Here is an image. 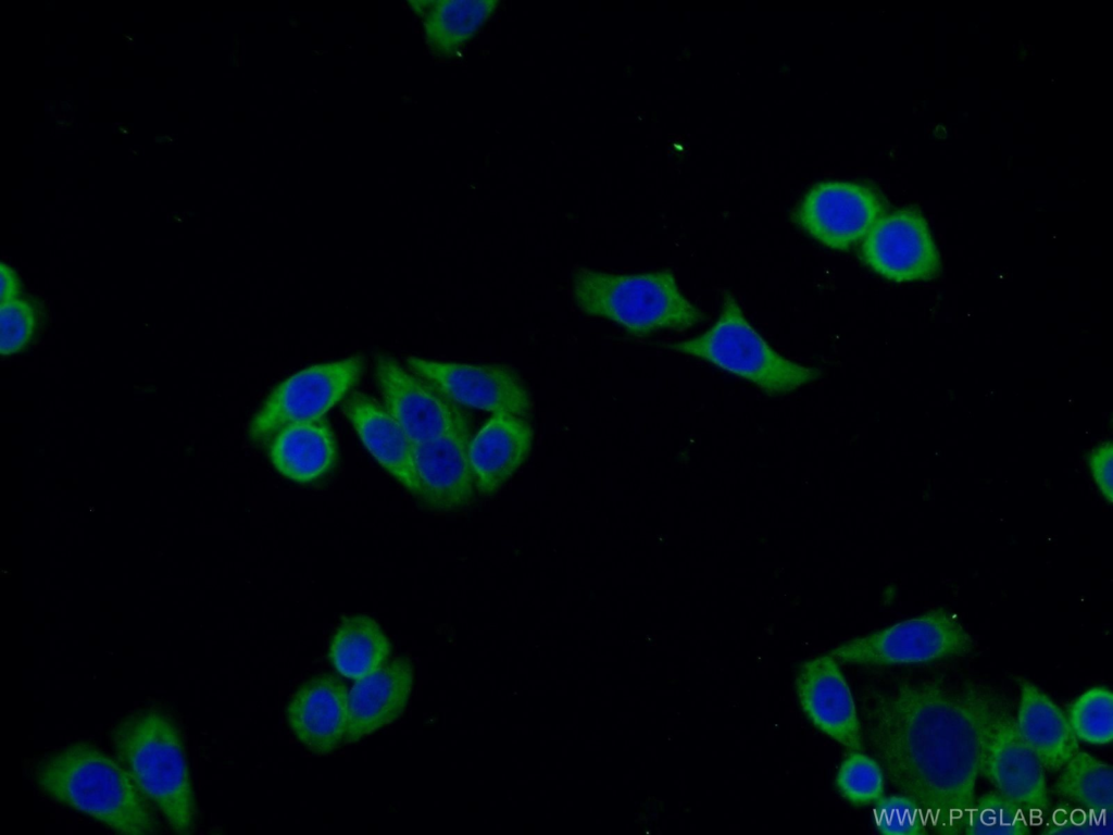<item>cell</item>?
<instances>
[{
    "instance_id": "cell-1",
    "label": "cell",
    "mask_w": 1113,
    "mask_h": 835,
    "mask_svg": "<svg viewBox=\"0 0 1113 835\" xmlns=\"http://www.w3.org/2000/svg\"><path fill=\"white\" fill-rule=\"evenodd\" d=\"M1001 703L986 687L925 678L898 683L872 707L875 753L937 833H964Z\"/></svg>"
},
{
    "instance_id": "cell-2",
    "label": "cell",
    "mask_w": 1113,
    "mask_h": 835,
    "mask_svg": "<svg viewBox=\"0 0 1113 835\" xmlns=\"http://www.w3.org/2000/svg\"><path fill=\"white\" fill-rule=\"evenodd\" d=\"M38 789L116 833L160 832L157 809L122 764L97 746L76 741L45 755L34 767Z\"/></svg>"
},
{
    "instance_id": "cell-3",
    "label": "cell",
    "mask_w": 1113,
    "mask_h": 835,
    "mask_svg": "<svg viewBox=\"0 0 1113 835\" xmlns=\"http://www.w3.org/2000/svg\"><path fill=\"white\" fill-rule=\"evenodd\" d=\"M116 760L134 777L177 834L196 827V801L184 738L174 716L160 706L127 713L110 732Z\"/></svg>"
},
{
    "instance_id": "cell-4",
    "label": "cell",
    "mask_w": 1113,
    "mask_h": 835,
    "mask_svg": "<svg viewBox=\"0 0 1113 835\" xmlns=\"http://www.w3.org/2000/svg\"><path fill=\"white\" fill-rule=\"evenodd\" d=\"M572 295L583 313L606 319L635 336L680 332L705 319L668 270L614 274L578 267L572 274Z\"/></svg>"
},
{
    "instance_id": "cell-5",
    "label": "cell",
    "mask_w": 1113,
    "mask_h": 835,
    "mask_svg": "<svg viewBox=\"0 0 1113 835\" xmlns=\"http://www.w3.org/2000/svg\"><path fill=\"white\" fill-rule=\"evenodd\" d=\"M668 348L704 359L774 395L791 391L820 376L817 369L798 364L773 350L749 324L729 292L723 296L722 311L714 325Z\"/></svg>"
},
{
    "instance_id": "cell-6",
    "label": "cell",
    "mask_w": 1113,
    "mask_h": 835,
    "mask_svg": "<svg viewBox=\"0 0 1113 835\" xmlns=\"http://www.w3.org/2000/svg\"><path fill=\"white\" fill-rule=\"evenodd\" d=\"M971 634L949 611L939 608L851 639L830 655L855 664H912L964 656L973 650Z\"/></svg>"
},
{
    "instance_id": "cell-7",
    "label": "cell",
    "mask_w": 1113,
    "mask_h": 835,
    "mask_svg": "<svg viewBox=\"0 0 1113 835\" xmlns=\"http://www.w3.org/2000/svg\"><path fill=\"white\" fill-rule=\"evenodd\" d=\"M365 367L363 354L315 364L276 386L253 416L249 436L267 441L287 425L322 419L354 386Z\"/></svg>"
},
{
    "instance_id": "cell-8",
    "label": "cell",
    "mask_w": 1113,
    "mask_h": 835,
    "mask_svg": "<svg viewBox=\"0 0 1113 835\" xmlns=\"http://www.w3.org/2000/svg\"><path fill=\"white\" fill-rule=\"evenodd\" d=\"M374 374L385 408L413 444L470 427V418L460 404L391 356H375Z\"/></svg>"
},
{
    "instance_id": "cell-9",
    "label": "cell",
    "mask_w": 1113,
    "mask_h": 835,
    "mask_svg": "<svg viewBox=\"0 0 1113 835\" xmlns=\"http://www.w3.org/2000/svg\"><path fill=\"white\" fill-rule=\"evenodd\" d=\"M885 208L883 197L870 185L826 180L808 191L793 221L823 245L847 250L868 234Z\"/></svg>"
},
{
    "instance_id": "cell-10",
    "label": "cell",
    "mask_w": 1113,
    "mask_h": 835,
    "mask_svg": "<svg viewBox=\"0 0 1113 835\" xmlns=\"http://www.w3.org/2000/svg\"><path fill=\"white\" fill-rule=\"evenodd\" d=\"M866 265L893 282L927 281L941 271V260L928 223L916 208L881 216L861 247Z\"/></svg>"
},
{
    "instance_id": "cell-11",
    "label": "cell",
    "mask_w": 1113,
    "mask_h": 835,
    "mask_svg": "<svg viewBox=\"0 0 1113 835\" xmlns=\"http://www.w3.org/2000/svg\"><path fill=\"white\" fill-rule=\"evenodd\" d=\"M409 369L460 406L528 418L532 398L518 376L502 365L407 359Z\"/></svg>"
},
{
    "instance_id": "cell-12",
    "label": "cell",
    "mask_w": 1113,
    "mask_h": 835,
    "mask_svg": "<svg viewBox=\"0 0 1113 835\" xmlns=\"http://www.w3.org/2000/svg\"><path fill=\"white\" fill-rule=\"evenodd\" d=\"M1043 765L1024 741L1015 719L1001 703L986 753L983 774L997 792L1035 812L1048 806Z\"/></svg>"
},
{
    "instance_id": "cell-13",
    "label": "cell",
    "mask_w": 1113,
    "mask_h": 835,
    "mask_svg": "<svg viewBox=\"0 0 1113 835\" xmlns=\"http://www.w3.org/2000/svg\"><path fill=\"white\" fill-rule=\"evenodd\" d=\"M795 685L802 710L818 730L851 751L861 749L855 703L830 653L804 661L798 670Z\"/></svg>"
},
{
    "instance_id": "cell-14",
    "label": "cell",
    "mask_w": 1113,
    "mask_h": 835,
    "mask_svg": "<svg viewBox=\"0 0 1113 835\" xmlns=\"http://www.w3.org/2000/svg\"><path fill=\"white\" fill-rule=\"evenodd\" d=\"M470 427L413 444L420 482V500L429 509L453 511L466 506L475 494L468 459Z\"/></svg>"
},
{
    "instance_id": "cell-15",
    "label": "cell",
    "mask_w": 1113,
    "mask_h": 835,
    "mask_svg": "<svg viewBox=\"0 0 1113 835\" xmlns=\"http://www.w3.org/2000/svg\"><path fill=\"white\" fill-rule=\"evenodd\" d=\"M287 724L295 737L317 756L341 747L348 721V689L330 673L303 682L286 708Z\"/></svg>"
},
{
    "instance_id": "cell-16",
    "label": "cell",
    "mask_w": 1113,
    "mask_h": 835,
    "mask_svg": "<svg viewBox=\"0 0 1113 835\" xmlns=\"http://www.w3.org/2000/svg\"><path fill=\"white\" fill-rule=\"evenodd\" d=\"M413 686L414 665L407 658L387 661L357 680L348 694L343 743L359 741L397 721L408 707Z\"/></svg>"
},
{
    "instance_id": "cell-17",
    "label": "cell",
    "mask_w": 1113,
    "mask_h": 835,
    "mask_svg": "<svg viewBox=\"0 0 1113 835\" xmlns=\"http://www.w3.org/2000/svg\"><path fill=\"white\" fill-rule=\"evenodd\" d=\"M534 440L530 424L509 413H492L468 444L476 490L496 494L528 458Z\"/></svg>"
},
{
    "instance_id": "cell-18",
    "label": "cell",
    "mask_w": 1113,
    "mask_h": 835,
    "mask_svg": "<svg viewBox=\"0 0 1113 835\" xmlns=\"http://www.w3.org/2000/svg\"><path fill=\"white\" fill-rule=\"evenodd\" d=\"M342 411L378 463L410 493L420 498L413 443L399 422L373 398L352 392Z\"/></svg>"
},
{
    "instance_id": "cell-19",
    "label": "cell",
    "mask_w": 1113,
    "mask_h": 835,
    "mask_svg": "<svg viewBox=\"0 0 1113 835\" xmlns=\"http://www.w3.org/2000/svg\"><path fill=\"white\" fill-rule=\"evenodd\" d=\"M1020 689L1015 719L1020 735L1043 768H1063L1079 749L1067 715L1031 682L1020 680Z\"/></svg>"
},
{
    "instance_id": "cell-20",
    "label": "cell",
    "mask_w": 1113,
    "mask_h": 835,
    "mask_svg": "<svg viewBox=\"0 0 1113 835\" xmlns=\"http://www.w3.org/2000/svg\"><path fill=\"white\" fill-rule=\"evenodd\" d=\"M268 457L285 477L310 483L326 474L335 464V435L325 419L285 426L267 440Z\"/></svg>"
},
{
    "instance_id": "cell-21",
    "label": "cell",
    "mask_w": 1113,
    "mask_h": 835,
    "mask_svg": "<svg viewBox=\"0 0 1113 835\" xmlns=\"http://www.w3.org/2000/svg\"><path fill=\"white\" fill-rule=\"evenodd\" d=\"M409 9L422 22L429 51L451 58L472 40L491 18L499 4L495 0L408 1Z\"/></svg>"
},
{
    "instance_id": "cell-22",
    "label": "cell",
    "mask_w": 1113,
    "mask_h": 835,
    "mask_svg": "<svg viewBox=\"0 0 1113 835\" xmlns=\"http://www.w3.org/2000/svg\"><path fill=\"white\" fill-rule=\"evenodd\" d=\"M392 646L380 625L365 614L345 616L334 633L328 658L345 677L360 680L385 664Z\"/></svg>"
},
{
    "instance_id": "cell-23",
    "label": "cell",
    "mask_w": 1113,
    "mask_h": 835,
    "mask_svg": "<svg viewBox=\"0 0 1113 835\" xmlns=\"http://www.w3.org/2000/svg\"><path fill=\"white\" fill-rule=\"evenodd\" d=\"M1054 790L1059 796L1081 807L1112 812V767L1078 750L1063 767Z\"/></svg>"
},
{
    "instance_id": "cell-24",
    "label": "cell",
    "mask_w": 1113,
    "mask_h": 835,
    "mask_svg": "<svg viewBox=\"0 0 1113 835\" xmlns=\"http://www.w3.org/2000/svg\"><path fill=\"white\" fill-rule=\"evenodd\" d=\"M1033 812L1035 811L1009 800L998 792L985 794L975 799L964 833L972 835L1027 834L1030 831Z\"/></svg>"
},
{
    "instance_id": "cell-25",
    "label": "cell",
    "mask_w": 1113,
    "mask_h": 835,
    "mask_svg": "<svg viewBox=\"0 0 1113 835\" xmlns=\"http://www.w3.org/2000/svg\"><path fill=\"white\" fill-rule=\"evenodd\" d=\"M1068 721L1078 739L1105 745L1113 738V696L1104 686L1083 693L1070 707Z\"/></svg>"
},
{
    "instance_id": "cell-26",
    "label": "cell",
    "mask_w": 1113,
    "mask_h": 835,
    "mask_svg": "<svg viewBox=\"0 0 1113 835\" xmlns=\"http://www.w3.org/2000/svg\"><path fill=\"white\" fill-rule=\"evenodd\" d=\"M835 783L841 796L856 806L876 802L884 795L880 764L859 750L841 762Z\"/></svg>"
},
{
    "instance_id": "cell-27",
    "label": "cell",
    "mask_w": 1113,
    "mask_h": 835,
    "mask_svg": "<svg viewBox=\"0 0 1113 835\" xmlns=\"http://www.w3.org/2000/svg\"><path fill=\"white\" fill-rule=\"evenodd\" d=\"M36 304L23 297H16L0 307V352L2 357L25 350L38 329Z\"/></svg>"
},
{
    "instance_id": "cell-28",
    "label": "cell",
    "mask_w": 1113,
    "mask_h": 835,
    "mask_svg": "<svg viewBox=\"0 0 1113 835\" xmlns=\"http://www.w3.org/2000/svg\"><path fill=\"white\" fill-rule=\"evenodd\" d=\"M874 818L877 830L886 835H918L929 826L923 807L902 794L876 801Z\"/></svg>"
},
{
    "instance_id": "cell-29",
    "label": "cell",
    "mask_w": 1113,
    "mask_h": 835,
    "mask_svg": "<svg viewBox=\"0 0 1113 835\" xmlns=\"http://www.w3.org/2000/svg\"><path fill=\"white\" fill-rule=\"evenodd\" d=\"M1097 810L1088 809L1085 807L1078 808V817L1075 815L1074 809L1071 811L1067 818L1063 814L1061 818H1052V824L1047 826L1045 833L1048 834H1111V812H1099L1096 815H1091Z\"/></svg>"
},
{
    "instance_id": "cell-30",
    "label": "cell",
    "mask_w": 1113,
    "mask_h": 835,
    "mask_svg": "<svg viewBox=\"0 0 1113 835\" xmlns=\"http://www.w3.org/2000/svg\"><path fill=\"white\" fill-rule=\"evenodd\" d=\"M1112 441L1106 440L1092 448L1087 456L1093 481L1109 503H1112Z\"/></svg>"
},
{
    "instance_id": "cell-31",
    "label": "cell",
    "mask_w": 1113,
    "mask_h": 835,
    "mask_svg": "<svg viewBox=\"0 0 1113 835\" xmlns=\"http://www.w3.org/2000/svg\"><path fill=\"white\" fill-rule=\"evenodd\" d=\"M1 287H0V301L1 303L8 302L16 297L21 289L20 279L15 270L1 262Z\"/></svg>"
}]
</instances>
